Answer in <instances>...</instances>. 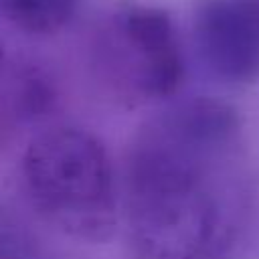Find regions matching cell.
<instances>
[{"mask_svg":"<svg viewBox=\"0 0 259 259\" xmlns=\"http://www.w3.org/2000/svg\"><path fill=\"white\" fill-rule=\"evenodd\" d=\"M34 204L59 227L89 241L113 231V172L103 142L87 130L57 127L34 138L22 156Z\"/></svg>","mask_w":259,"mask_h":259,"instance_id":"6da1fadb","label":"cell"},{"mask_svg":"<svg viewBox=\"0 0 259 259\" xmlns=\"http://www.w3.org/2000/svg\"><path fill=\"white\" fill-rule=\"evenodd\" d=\"M192 32L204 65L227 83L259 79V0H200Z\"/></svg>","mask_w":259,"mask_h":259,"instance_id":"7a4b0ae2","label":"cell"},{"mask_svg":"<svg viewBox=\"0 0 259 259\" xmlns=\"http://www.w3.org/2000/svg\"><path fill=\"white\" fill-rule=\"evenodd\" d=\"M123 34L140 55V89L150 97L172 95L184 79V61L170 14L136 6L123 16Z\"/></svg>","mask_w":259,"mask_h":259,"instance_id":"3957f363","label":"cell"},{"mask_svg":"<svg viewBox=\"0 0 259 259\" xmlns=\"http://www.w3.org/2000/svg\"><path fill=\"white\" fill-rule=\"evenodd\" d=\"M77 0H2L6 18L24 32H59L75 14Z\"/></svg>","mask_w":259,"mask_h":259,"instance_id":"277c9868","label":"cell"},{"mask_svg":"<svg viewBox=\"0 0 259 259\" xmlns=\"http://www.w3.org/2000/svg\"><path fill=\"white\" fill-rule=\"evenodd\" d=\"M51 99L53 97H51L49 87L42 85V83H38V81H30L26 85L24 95H22V101H24V105H26L28 111H40V109H45L51 103Z\"/></svg>","mask_w":259,"mask_h":259,"instance_id":"5b68a950","label":"cell"},{"mask_svg":"<svg viewBox=\"0 0 259 259\" xmlns=\"http://www.w3.org/2000/svg\"><path fill=\"white\" fill-rule=\"evenodd\" d=\"M2 61H4V49H2V45H0V67H2Z\"/></svg>","mask_w":259,"mask_h":259,"instance_id":"8992f818","label":"cell"}]
</instances>
